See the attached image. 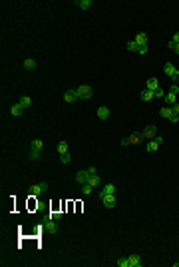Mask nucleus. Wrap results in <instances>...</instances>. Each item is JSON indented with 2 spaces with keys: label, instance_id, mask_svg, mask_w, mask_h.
Instances as JSON below:
<instances>
[{
  "label": "nucleus",
  "instance_id": "f257e3e1",
  "mask_svg": "<svg viewBox=\"0 0 179 267\" xmlns=\"http://www.w3.org/2000/svg\"><path fill=\"white\" fill-rule=\"evenodd\" d=\"M76 94H78V98H80V100H88V98H92L94 90H92V86H88V84H82V86H78Z\"/></svg>",
  "mask_w": 179,
  "mask_h": 267
},
{
  "label": "nucleus",
  "instance_id": "f03ea898",
  "mask_svg": "<svg viewBox=\"0 0 179 267\" xmlns=\"http://www.w3.org/2000/svg\"><path fill=\"white\" fill-rule=\"evenodd\" d=\"M46 192H48V183H46V182L34 183V186L30 187V193H32V195H36V198H38V195H42V193H46Z\"/></svg>",
  "mask_w": 179,
  "mask_h": 267
},
{
  "label": "nucleus",
  "instance_id": "7ed1b4c3",
  "mask_svg": "<svg viewBox=\"0 0 179 267\" xmlns=\"http://www.w3.org/2000/svg\"><path fill=\"white\" fill-rule=\"evenodd\" d=\"M102 203H104L107 209L116 208V193H107V195H104V198H102Z\"/></svg>",
  "mask_w": 179,
  "mask_h": 267
},
{
  "label": "nucleus",
  "instance_id": "20e7f679",
  "mask_svg": "<svg viewBox=\"0 0 179 267\" xmlns=\"http://www.w3.org/2000/svg\"><path fill=\"white\" fill-rule=\"evenodd\" d=\"M142 134H143V138H145V140H153L155 136H157V126H153V124H149V126L145 128Z\"/></svg>",
  "mask_w": 179,
  "mask_h": 267
},
{
  "label": "nucleus",
  "instance_id": "39448f33",
  "mask_svg": "<svg viewBox=\"0 0 179 267\" xmlns=\"http://www.w3.org/2000/svg\"><path fill=\"white\" fill-rule=\"evenodd\" d=\"M88 179H90V173H88V170H80L78 173H76V182H78L80 186L88 183Z\"/></svg>",
  "mask_w": 179,
  "mask_h": 267
},
{
  "label": "nucleus",
  "instance_id": "423d86ee",
  "mask_svg": "<svg viewBox=\"0 0 179 267\" xmlns=\"http://www.w3.org/2000/svg\"><path fill=\"white\" fill-rule=\"evenodd\" d=\"M44 229H46L48 233H52V235H54V233H58V229H60V227H58L56 219H48V221L44 223Z\"/></svg>",
  "mask_w": 179,
  "mask_h": 267
},
{
  "label": "nucleus",
  "instance_id": "0eeeda50",
  "mask_svg": "<svg viewBox=\"0 0 179 267\" xmlns=\"http://www.w3.org/2000/svg\"><path fill=\"white\" fill-rule=\"evenodd\" d=\"M80 98H78V94H76V90H68V92H64V102H68V104H74V102H78Z\"/></svg>",
  "mask_w": 179,
  "mask_h": 267
},
{
  "label": "nucleus",
  "instance_id": "6e6552de",
  "mask_svg": "<svg viewBox=\"0 0 179 267\" xmlns=\"http://www.w3.org/2000/svg\"><path fill=\"white\" fill-rule=\"evenodd\" d=\"M127 263H129V267H142V263H143V261H142V255H135V253L129 255V257H127Z\"/></svg>",
  "mask_w": 179,
  "mask_h": 267
},
{
  "label": "nucleus",
  "instance_id": "1a4fd4ad",
  "mask_svg": "<svg viewBox=\"0 0 179 267\" xmlns=\"http://www.w3.org/2000/svg\"><path fill=\"white\" fill-rule=\"evenodd\" d=\"M96 114H97V118H100V120H107V118H110V108H107V106H100Z\"/></svg>",
  "mask_w": 179,
  "mask_h": 267
},
{
  "label": "nucleus",
  "instance_id": "9d476101",
  "mask_svg": "<svg viewBox=\"0 0 179 267\" xmlns=\"http://www.w3.org/2000/svg\"><path fill=\"white\" fill-rule=\"evenodd\" d=\"M107 193H116V186H113V183H106V186L100 189V198H104Z\"/></svg>",
  "mask_w": 179,
  "mask_h": 267
},
{
  "label": "nucleus",
  "instance_id": "9b49d317",
  "mask_svg": "<svg viewBox=\"0 0 179 267\" xmlns=\"http://www.w3.org/2000/svg\"><path fill=\"white\" fill-rule=\"evenodd\" d=\"M76 6L82 8V10H90L94 6V2H92V0H76Z\"/></svg>",
  "mask_w": 179,
  "mask_h": 267
},
{
  "label": "nucleus",
  "instance_id": "f8f14e48",
  "mask_svg": "<svg viewBox=\"0 0 179 267\" xmlns=\"http://www.w3.org/2000/svg\"><path fill=\"white\" fill-rule=\"evenodd\" d=\"M163 72H165V76H169V78H171V76H173V74H177V72H179V70H177L175 66H173V64H171V62H167V64H165V66H163Z\"/></svg>",
  "mask_w": 179,
  "mask_h": 267
},
{
  "label": "nucleus",
  "instance_id": "ddd939ff",
  "mask_svg": "<svg viewBox=\"0 0 179 267\" xmlns=\"http://www.w3.org/2000/svg\"><path fill=\"white\" fill-rule=\"evenodd\" d=\"M24 110H26V108H24V106L20 104V102H18V104H14L12 108H10V114H12V116H16V118H18V116H20V114H22Z\"/></svg>",
  "mask_w": 179,
  "mask_h": 267
},
{
  "label": "nucleus",
  "instance_id": "4468645a",
  "mask_svg": "<svg viewBox=\"0 0 179 267\" xmlns=\"http://www.w3.org/2000/svg\"><path fill=\"white\" fill-rule=\"evenodd\" d=\"M133 40L137 42L139 46H143V44H147V34H145V32H137V36H135Z\"/></svg>",
  "mask_w": 179,
  "mask_h": 267
},
{
  "label": "nucleus",
  "instance_id": "2eb2a0df",
  "mask_svg": "<svg viewBox=\"0 0 179 267\" xmlns=\"http://www.w3.org/2000/svg\"><path fill=\"white\" fill-rule=\"evenodd\" d=\"M157 150H159V144H157L155 140H147V151L149 154H155Z\"/></svg>",
  "mask_w": 179,
  "mask_h": 267
},
{
  "label": "nucleus",
  "instance_id": "dca6fc26",
  "mask_svg": "<svg viewBox=\"0 0 179 267\" xmlns=\"http://www.w3.org/2000/svg\"><path fill=\"white\" fill-rule=\"evenodd\" d=\"M157 88H159V80H157V78H149V80H147V90L155 92Z\"/></svg>",
  "mask_w": 179,
  "mask_h": 267
},
{
  "label": "nucleus",
  "instance_id": "f3484780",
  "mask_svg": "<svg viewBox=\"0 0 179 267\" xmlns=\"http://www.w3.org/2000/svg\"><path fill=\"white\" fill-rule=\"evenodd\" d=\"M153 98H155V96H153V92H151V90L145 88V90L142 92V100H143V102H151Z\"/></svg>",
  "mask_w": 179,
  "mask_h": 267
},
{
  "label": "nucleus",
  "instance_id": "a211bd4d",
  "mask_svg": "<svg viewBox=\"0 0 179 267\" xmlns=\"http://www.w3.org/2000/svg\"><path fill=\"white\" fill-rule=\"evenodd\" d=\"M56 150H58V154H68V141H58V146H56Z\"/></svg>",
  "mask_w": 179,
  "mask_h": 267
},
{
  "label": "nucleus",
  "instance_id": "6ab92c4d",
  "mask_svg": "<svg viewBox=\"0 0 179 267\" xmlns=\"http://www.w3.org/2000/svg\"><path fill=\"white\" fill-rule=\"evenodd\" d=\"M163 98H165V104H167V106H173V104L177 102V96H175V94H171V92H169V94H165Z\"/></svg>",
  "mask_w": 179,
  "mask_h": 267
},
{
  "label": "nucleus",
  "instance_id": "aec40b11",
  "mask_svg": "<svg viewBox=\"0 0 179 267\" xmlns=\"http://www.w3.org/2000/svg\"><path fill=\"white\" fill-rule=\"evenodd\" d=\"M171 114H173V112H171V106H163V108L159 110V116H161V118H171Z\"/></svg>",
  "mask_w": 179,
  "mask_h": 267
},
{
  "label": "nucleus",
  "instance_id": "412c9836",
  "mask_svg": "<svg viewBox=\"0 0 179 267\" xmlns=\"http://www.w3.org/2000/svg\"><path fill=\"white\" fill-rule=\"evenodd\" d=\"M24 68H26V70H34V68H36V60H34V58H26V60H24Z\"/></svg>",
  "mask_w": 179,
  "mask_h": 267
},
{
  "label": "nucleus",
  "instance_id": "4be33fe9",
  "mask_svg": "<svg viewBox=\"0 0 179 267\" xmlns=\"http://www.w3.org/2000/svg\"><path fill=\"white\" fill-rule=\"evenodd\" d=\"M42 148H44V141H42V140H32L30 150H42Z\"/></svg>",
  "mask_w": 179,
  "mask_h": 267
},
{
  "label": "nucleus",
  "instance_id": "5701e85b",
  "mask_svg": "<svg viewBox=\"0 0 179 267\" xmlns=\"http://www.w3.org/2000/svg\"><path fill=\"white\" fill-rule=\"evenodd\" d=\"M88 183L92 187H96V186H100V176L97 173H94V176H90V179H88Z\"/></svg>",
  "mask_w": 179,
  "mask_h": 267
},
{
  "label": "nucleus",
  "instance_id": "b1692460",
  "mask_svg": "<svg viewBox=\"0 0 179 267\" xmlns=\"http://www.w3.org/2000/svg\"><path fill=\"white\" fill-rule=\"evenodd\" d=\"M137 48H139V44H137L135 40H129V42H127V50H129V52H137Z\"/></svg>",
  "mask_w": 179,
  "mask_h": 267
},
{
  "label": "nucleus",
  "instance_id": "393cba45",
  "mask_svg": "<svg viewBox=\"0 0 179 267\" xmlns=\"http://www.w3.org/2000/svg\"><path fill=\"white\" fill-rule=\"evenodd\" d=\"M20 104H22L24 108H30V106H32V100H30V96H22V98H20Z\"/></svg>",
  "mask_w": 179,
  "mask_h": 267
},
{
  "label": "nucleus",
  "instance_id": "a878e982",
  "mask_svg": "<svg viewBox=\"0 0 179 267\" xmlns=\"http://www.w3.org/2000/svg\"><path fill=\"white\" fill-rule=\"evenodd\" d=\"M60 162H62V163H70V162H72V156H70V154H60Z\"/></svg>",
  "mask_w": 179,
  "mask_h": 267
},
{
  "label": "nucleus",
  "instance_id": "bb28decb",
  "mask_svg": "<svg viewBox=\"0 0 179 267\" xmlns=\"http://www.w3.org/2000/svg\"><path fill=\"white\" fill-rule=\"evenodd\" d=\"M82 192H84L86 195H90L92 192H94V187H92V186H90V183H84V186H82Z\"/></svg>",
  "mask_w": 179,
  "mask_h": 267
},
{
  "label": "nucleus",
  "instance_id": "cd10ccee",
  "mask_svg": "<svg viewBox=\"0 0 179 267\" xmlns=\"http://www.w3.org/2000/svg\"><path fill=\"white\" fill-rule=\"evenodd\" d=\"M117 265H119V267H129L127 257H119V259H117Z\"/></svg>",
  "mask_w": 179,
  "mask_h": 267
},
{
  "label": "nucleus",
  "instance_id": "c85d7f7f",
  "mask_svg": "<svg viewBox=\"0 0 179 267\" xmlns=\"http://www.w3.org/2000/svg\"><path fill=\"white\" fill-rule=\"evenodd\" d=\"M30 160H40V150H32L30 151Z\"/></svg>",
  "mask_w": 179,
  "mask_h": 267
},
{
  "label": "nucleus",
  "instance_id": "c756f323",
  "mask_svg": "<svg viewBox=\"0 0 179 267\" xmlns=\"http://www.w3.org/2000/svg\"><path fill=\"white\" fill-rule=\"evenodd\" d=\"M169 92H171V94H175V96H177V94H179V86H177V84H171Z\"/></svg>",
  "mask_w": 179,
  "mask_h": 267
},
{
  "label": "nucleus",
  "instance_id": "7c9ffc66",
  "mask_svg": "<svg viewBox=\"0 0 179 267\" xmlns=\"http://www.w3.org/2000/svg\"><path fill=\"white\" fill-rule=\"evenodd\" d=\"M137 54H147V44L139 46V48H137Z\"/></svg>",
  "mask_w": 179,
  "mask_h": 267
},
{
  "label": "nucleus",
  "instance_id": "2f4dec72",
  "mask_svg": "<svg viewBox=\"0 0 179 267\" xmlns=\"http://www.w3.org/2000/svg\"><path fill=\"white\" fill-rule=\"evenodd\" d=\"M153 96H155V98H163L165 94H163V90H161V88H157V90L153 92Z\"/></svg>",
  "mask_w": 179,
  "mask_h": 267
},
{
  "label": "nucleus",
  "instance_id": "473e14b6",
  "mask_svg": "<svg viewBox=\"0 0 179 267\" xmlns=\"http://www.w3.org/2000/svg\"><path fill=\"white\" fill-rule=\"evenodd\" d=\"M60 217H62V213H60V211H54V213H50V219H60Z\"/></svg>",
  "mask_w": 179,
  "mask_h": 267
},
{
  "label": "nucleus",
  "instance_id": "72a5a7b5",
  "mask_svg": "<svg viewBox=\"0 0 179 267\" xmlns=\"http://www.w3.org/2000/svg\"><path fill=\"white\" fill-rule=\"evenodd\" d=\"M169 122H171V124H177V122H179V116H177V114H171Z\"/></svg>",
  "mask_w": 179,
  "mask_h": 267
},
{
  "label": "nucleus",
  "instance_id": "f704fd0d",
  "mask_svg": "<svg viewBox=\"0 0 179 267\" xmlns=\"http://www.w3.org/2000/svg\"><path fill=\"white\" fill-rule=\"evenodd\" d=\"M171 112H173V114H177V116H179V104H177V102H175V104L171 106Z\"/></svg>",
  "mask_w": 179,
  "mask_h": 267
},
{
  "label": "nucleus",
  "instance_id": "c9c22d12",
  "mask_svg": "<svg viewBox=\"0 0 179 267\" xmlns=\"http://www.w3.org/2000/svg\"><path fill=\"white\" fill-rule=\"evenodd\" d=\"M177 82H179V72L171 76V84H177Z\"/></svg>",
  "mask_w": 179,
  "mask_h": 267
},
{
  "label": "nucleus",
  "instance_id": "e433bc0d",
  "mask_svg": "<svg viewBox=\"0 0 179 267\" xmlns=\"http://www.w3.org/2000/svg\"><path fill=\"white\" fill-rule=\"evenodd\" d=\"M171 42H175V44H179V32H175V34L171 36Z\"/></svg>",
  "mask_w": 179,
  "mask_h": 267
},
{
  "label": "nucleus",
  "instance_id": "4c0bfd02",
  "mask_svg": "<svg viewBox=\"0 0 179 267\" xmlns=\"http://www.w3.org/2000/svg\"><path fill=\"white\" fill-rule=\"evenodd\" d=\"M153 140H155V141H157V144H159V146H161V144H163V136H159V134H157V136H155V138H153Z\"/></svg>",
  "mask_w": 179,
  "mask_h": 267
},
{
  "label": "nucleus",
  "instance_id": "58836bf2",
  "mask_svg": "<svg viewBox=\"0 0 179 267\" xmlns=\"http://www.w3.org/2000/svg\"><path fill=\"white\" fill-rule=\"evenodd\" d=\"M175 46H177V44H175V42H171V40H169V42H167V48H169V50H175Z\"/></svg>",
  "mask_w": 179,
  "mask_h": 267
},
{
  "label": "nucleus",
  "instance_id": "ea45409f",
  "mask_svg": "<svg viewBox=\"0 0 179 267\" xmlns=\"http://www.w3.org/2000/svg\"><path fill=\"white\" fill-rule=\"evenodd\" d=\"M88 173H90V176H94V173H96V167L90 166V167H88Z\"/></svg>",
  "mask_w": 179,
  "mask_h": 267
},
{
  "label": "nucleus",
  "instance_id": "a19ab883",
  "mask_svg": "<svg viewBox=\"0 0 179 267\" xmlns=\"http://www.w3.org/2000/svg\"><path fill=\"white\" fill-rule=\"evenodd\" d=\"M175 54H179V44H177V46H175Z\"/></svg>",
  "mask_w": 179,
  "mask_h": 267
}]
</instances>
